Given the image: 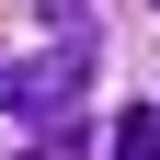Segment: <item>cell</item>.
<instances>
[{"label":"cell","instance_id":"obj_2","mask_svg":"<svg viewBox=\"0 0 160 160\" xmlns=\"http://www.w3.org/2000/svg\"><path fill=\"white\" fill-rule=\"evenodd\" d=\"M114 160H160V103H126L114 114Z\"/></svg>","mask_w":160,"mask_h":160},{"label":"cell","instance_id":"obj_3","mask_svg":"<svg viewBox=\"0 0 160 160\" xmlns=\"http://www.w3.org/2000/svg\"><path fill=\"white\" fill-rule=\"evenodd\" d=\"M23 160H92V137H80V126H46V137H34Z\"/></svg>","mask_w":160,"mask_h":160},{"label":"cell","instance_id":"obj_1","mask_svg":"<svg viewBox=\"0 0 160 160\" xmlns=\"http://www.w3.org/2000/svg\"><path fill=\"white\" fill-rule=\"evenodd\" d=\"M80 80H92V34H69V46L23 57V69H0V103H12V114L34 126V137H46V126H69V103H80Z\"/></svg>","mask_w":160,"mask_h":160}]
</instances>
